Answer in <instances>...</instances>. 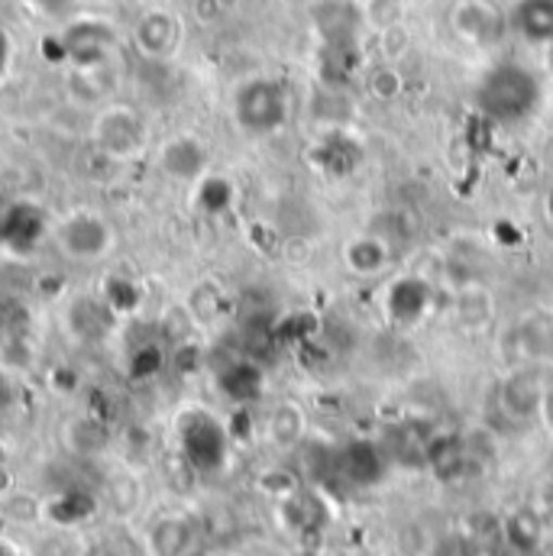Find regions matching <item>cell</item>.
Listing matches in <instances>:
<instances>
[{
    "instance_id": "cell-1",
    "label": "cell",
    "mask_w": 553,
    "mask_h": 556,
    "mask_svg": "<svg viewBox=\"0 0 553 556\" xmlns=\"http://www.w3.org/2000/svg\"><path fill=\"white\" fill-rule=\"evenodd\" d=\"M476 108L479 114L495 124V127H521L528 124L544 101V81L541 75L518 62V59H502L482 72L476 81Z\"/></svg>"
},
{
    "instance_id": "cell-2",
    "label": "cell",
    "mask_w": 553,
    "mask_h": 556,
    "mask_svg": "<svg viewBox=\"0 0 553 556\" xmlns=\"http://www.w3.org/2000/svg\"><path fill=\"white\" fill-rule=\"evenodd\" d=\"M307 20L321 42L324 65H337L350 75L363 59V36L369 33L363 0H314Z\"/></svg>"
},
{
    "instance_id": "cell-3",
    "label": "cell",
    "mask_w": 553,
    "mask_h": 556,
    "mask_svg": "<svg viewBox=\"0 0 553 556\" xmlns=\"http://www.w3.org/2000/svg\"><path fill=\"white\" fill-rule=\"evenodd\" d=\"M291 117L288 85L273 75L247 78L234 94V121L250 137H273Z\"/></svg>"
},
{
    "instance_id": "cell-4",
    "label": "cell",
    "mask_w": 553,
    "mask_h": 556,
    "mask_svg": "<svg viewBox=\"0 0 553 556\" xmlns=\"http://www.w3.org/2000/svg\"><path fill=\"white\" fill-rule=\"evenodd\" d=\"M505 353L518 366L544 363L553 356V311L551 307H535L518 317V324L508 327L505 333Z\"/></svg>"
},
{
    "instance_id": "cell-5",
    "label": "cell",
    "mask_w": 553,
    "mask_h": 556,
    "mask_svg": "<svg viewBox=\"0 0 553 556\" xmlns=\"http://www.w3.org/2000/svg\"><path fill=\"white\" fill-rule=\"evenodd\" d=\"M450 26H453V33L463 42L489 49V46H495L505 36L508 16L495 3H489V0H460L450 10Z\"/></svg>"
},
{
    "instance_id": "cell-6",
    "label": "cell",
    "mask_w": 553,
    "mask_h": 556,
    "mask_svg": "<svg viewBox=\"0 0 553 556\" xmlns=\"http://www.w3.org/2000/svg\"><path fill=\"white\" fill-rule=\"evenodd\" d=\"M541 392H544V382L538 379V372H531L528 366H518L515 372H508L499 382L495 402H499V412L508 417V420L525 424V420L538 417Z\"/></svg>"
},
{
    "instance_id": "cell-7",
    "label": "cell",
    "mask_w": 553,
    "mask_h": 556,
    "mask_svg": "<svg viewBox=\"0 0 553 556\" xmlns=\"http://www.w3.org/2000/svg\"><path fill=\"white\" fill-rule=\"evenodd\" d=\"M59 240L72 260H98L111 247V230L95 214H75L59 227Z\"/></svg>"
},
{
    "instance_id": "cell-8",
    "label": "cell",
    "mask_w": 553,
    "mask_h": 556,
    "mask_svg": "<svg viewBox=\"0 0 553 556\" xmlns=\"http://www.w3.org/2000/svg\"><path fill=\"white\" fill-rule=\"evenodd\" d=\"M508 29L535 49H551L553 0H515L508 10Z\"/></svg>"
},
{
    "instance_id": "cell-9",
    "label": "cell",
    "mask_w": 553,
    "mask_h": 556,
    "mask_svg": "<svg viewBox=\"0 0 553 556\" xmlns=\"http://www.w3.org/2000/svg\"><path fill=\"white\" fill-rule=\"evenodd\" d=\"M185 453L198 469H217L227 453V433L224 427L208 415H198L185 427Z\"/></svg>"
},
{
    "instance_id": "cell-10",
    "label": "cell",
    "mask_w": 553,
    "mask_h": 556,
    "mask_svg": "<svg viewBox=\"0 0 553 556\" xmlns=\"http://www.w3.org/2000/svg\"><path fill=\"white\" fill-rule=\"evenodd\" d=\"M453 320L469 330V333H479L486 330L492 320H495V298L486 285L479 281H466V285H456L453 288V307H450Z\"/></svg>"
},
{
    "instance_id": "cell-11",
    "label": "cell",
    "mask_w": 553,
    "mask_h": 556,
    "mask_svg": "<svg viewBox=\"0 0 553 556\" xmlns=\"http://www.w3.org/2000/svg\"><path fill=\"white\" fill-rule=\"evenodd\" d=\"M392 263V247L373 233V230H363L356 237H350L343 243V266L360 278H373L382 276Z\"/></svg>"
},
{
    "instance_id": "cell-12",
    "label": "cell",
    "mask_w": 553,
    "mask_h": 556,
    "mask_svg": "<svg viewBox=\"0 0 553 556\" xmlns=\"http://www.w3.org/2000/svg\"><path fill=\"white\" fill-rule=\"evenodd\" d=\"M337 472H340L350 485L366 489V485H376V482L382 479L386 459H382V453H379L376 443H369V440H353V443H347V446L337 453Z\"/></svg>"
},
{
    "instance_id": "cell-13",
    "label": "cell",
    "mask_w": 553,
    "mask_h": 556,
    "mask_svg": "<svg viewBox=\"0 0 553 556\" xmlns=\"http://www.w3.org/2000/svg\"><path fill=\"white\" fill-rule=\"evenodd\" d=\"M159 159H162V168L172 178H181V181H198L204 175V168H208V149L194 137L168 139L162 146Z\"/></svg>"
},
{
    "instance_id": "cell-14",
    "label": "cell",
    "mask_w": 553,
    "mask_h": 556,
    "mask_svg": "<svg viewBox=\"0 0 553 556\" xmlns=\"http://www.w3.org/2000/svg\"><path fill=\"white\" fill-rule=\"evenodd\" d=\"M433 301V291H430V281L420 276L399 278L392 288H389V314L392 320L399 324H415L427 314Z\"/></svg>"
},
{
    "instance_id": "cell-15",
    "label": "cell",
    "mask_w": 553,
    "mask_h": 556,
    "mask_svg": "<svg viewBox=\"0 0 553 556\" xmlns=\"http://www.w3.org/2000/svg\"><path fill=\"white\" fill-rule=\"evenodd\" d=\"M137 39L146 55H155V59L172 55L175 46L181 42V23L172 13H165V10H152V13L142 16Z\"/></svg>"
},
{
    "instance_id": "cell-16",
    "label": "cell",
    "mask_w": 553,
    "mask_h": 556,
    "mask_svg": "<svg viewBox=\"0 0 553 556\" xmlns=\"http://www.w3.org/2000/svg\"><path fill=\"white\" fill-rule=\"evenodd\" d=\"M424 463L437 479H456L469 466V446L460 437H433L427 443Z\"/></svg>"
},
{
    "instance_id": "cell-17",
    "label": "cell",
    "mask_w": 553,
    "mask_h": 556,
    "mask_svg": "<svg viewBox=\"0 0 553 556\" xmlns=\"http://www.w3.org/2000/svg\"><path fill=\"white\" fill-rule=\"evenodd\" d=\"M98 142L111 155H134L139 146V124L130 111H108L98 121Z\"/></svg>"
},
{
    "instance_id": "cell-18",
    "label": "cell",
    "mask_w": 553,
    "mask_h": 556,
    "mask_svg": "<svg viewBox=\"0 0 553 556\" xmlns=\"http://www.w3.org/2000/svg\"><path fill=\"white\" fill-rule=\"evenodd\" d=\"M366 91L373 101L379 104H395L402 94H405V75L395 62H376L369 72H366Z\"/></svg>"
},
{
    "instance_id": "cell-19",
    "label": "cell",
    "mask_w": 553,
    "mask_h": 556,
    "mask_svg": "<svg viewBox=\"0 0 553 556\" xmlns=\"http://www.w3.org/2000/svg\"><path fill=\"white\" fill-rule=\"evenodd\" d=\"M541 534H544V528H541V518L535 511H515L505 521V541L521 554L535 551L541 544Z\"/></svg>"
},
{
    "instance_id": "cell-20",
    "label": "cell",
    "mask_w": 553,
    "mask_h": 556,
    "mask_svg": "<svg viewBox=\"0 0 553 556\" xmlns=\"http://www.w3.org/2000/svg\"><path fill=\"white\" fill-rule=\"evenodd\" d=\"M304 412L298 408V405H291V402H285V405H278L273 417H269V433H273V440H276L278 446H294V443H301V437H304Z\"/></svg>"
},
{
    "instance_id": "cell-21",
    "label": "cell",
    "mask_w": 553,
    "mask_h": 556,
    "mask_svg": "<svg viewBox=\"0 0 553 556\" xmlns=\"http://www.w3.org/2000/svg\"><path fill=\"white\" fill-rule=\"evenodd\" d=\"M285 511H288L291 531H317L324 525V505L314 495L291 492L288 502H285Z\"/></svg>"
},
{
    "instance_id": "cell-22",
    "label": "cell",
    "mask_w": 553,
    "mask_h": 556,
    "mask_svg": "<svg viewBox=\"0 0 553 556\" xmlns=\"http://www.w3.org/2000/svg\"><path fill=\"white\" fill-rule=\"evenodd\" d=\"M188 547V525L178 518H165L152 531V551L155 556H181Z\"/></svg>"
},
{
    "instance_id": "cell-23",
    "label": "cell",
    "mask_w": 553,
    "mask_h": 556,
    "mask_svg": "<svg viewBox=\"0 0 553 556\" xmlns=\"http://www.w3.org/2000/svg\"><path fill=\"white\" fill-rule=\"evenodd\" d=\"M369 33H382L389 26L405 23V0H363Z\"/></svg>"
},
{
    "instance_id": "cell-24",
    "label": "cell",
    "mask_w": 553,
    "mask_h": 556,
    "mask_svg": "<svg viewBox=\"0 0 553 556\" xmlns=\"http://www.w3.org/2000/svg\"><path fill=\"white\" fill-rule=\"evenodd\" d=\"M376 46H379V59L382 62H395L399 65L409 55V49H412V29L405 23L389 26V29L376 33Z\"/></svg>"
},
{
    "instance_id": "cell-25",
    "label": "cell",
    "mask_w": 553,
    "mask_h": 556,
    "mask_svg": "<svg viewBox=\"0 0 553 556\" xmlns=\"http://www.w3.org/2000/svg\"><path fill=\"white\" fill-rule=\"evenodd\" d=\"M538 417H541L544 430H551L553 433V382L551 386H544V392H541V408H538Z\"/></svg>"
},
{
    "instance_id": "cell-26",
    "label": "cell",
    "mask_w": 553,
    "mask_h": 556,
    "mask_svg": "<svg viewBox=\"0 0 553 556\" xmlns=\"http://www.w3.org/2000/svg\"><path fill=\"white\" fill-rule=\"evenodd\" d=\"M541 211H544V220H548V227L553 230V181L544 188V198H541Z\"/></svg>"
},
{
    "instance_id": "cell-27",
    "label": "cell",
    "mask_w": 553,
    "mask_h": 556,
    "mask_svg": "<svg viewBox=\"0 0 553 556\" xmlns=\"http://www.w3.org/2000/svg\"><path fill=\"white\" fill-rule=\"evenodd\" d=\"M307 556H317V554H307Z\"/></svg>"
}]
</instances>
